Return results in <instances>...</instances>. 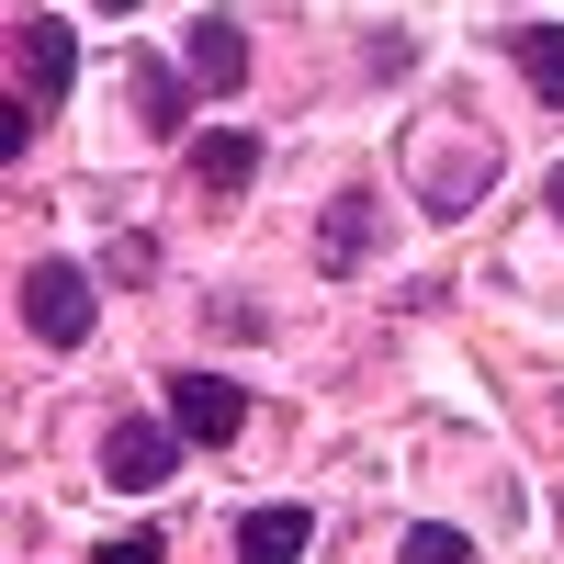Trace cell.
<instances>
[{
  "instance_id": "cell-1",
  "label": "cell",
  "mask_w": 564,
  "mask_h": 564,
  "mask_svg": "<svg viewBox=\"0 0 564 564\" xmlns=\"http://www.w3.org/2000/svg\"><path fill=\"white\" fill-rule=\"evenodd\" d=\"M170 475H181V430H159V417H113V430H102V486L159 497Z\"/></svg>"
},
{
  "instance_id": "cell-2",
  "label": "cell",
  "mask_w": 564,
  "mask_h": 564,
  "mask_svg": "<svg viewBox=\"0 0 564 564\" xmlns=\"http://www.w3.org/2000/svg\"><path fill=\"white\" fill-rule=\"evenodd\" d=\"M23 316H34V339L79 350V339H90V271H79V260H34V271H23Z\"/></svg>"
},
{
  "instance_id": "cell-3",
  "label": "cell",
  "mask_w": 564,
  "mask_h": 564,
  "mask_svg": "<svg viewBox=\"0 0 564 564\" xmlns=\"http://www.w3.org/2000/svg\"><path fill=\"white\" fill-rule=\"evenodd\" d=\"M170 430L215 452V441H238V430H249V395L226 384V372H181V384H170Z\"/></svg>"
},
{
  "instance_id": "cell-4",
  "label": "cell",
  "mask_w": 564,
  "mask_h": 564,
  "mask_svg": "<svg viewBox=\"0 0 564 564\" xmlns=\"http://www.w3.org/2000/svg\"><path fill=\"white\" fill-rule=\"evenodd\" d=\"M12 45H23V102H68V79H79L68 23H57V12H23V23H12Z\"/></svg>"
},
{
  "instance_id": "cell-5",
  "label": "cell",
  "mask_w": 564,
  "mask_h": 564,
  "mask_svg": "<svg viewBox=\"0 0 564 564\" xmlns=\"http://www.w3.org/2000/svg\"><path fill=\"white\" fill-rule=\"evenodd\" d=\"M193 181H204V193H249V181H260V135H238V124L193 135Z\"/></svg>"
},
{
  "instance_id": "cell-6",
  "label": "cell",
  "mask_w": 564,
  "mask_h": 564,
  "mask_svg": "<svg viewBox=\"0 0 564 564\" xmlns=\"http://www.w3.org/2000/svg\"><path fill=\"white\" fill-rule=\"evenodd\" d=\"M238 79H249V34L226 12H204L193 23V90H238Z\"/></svg>"
},
{
  "instance_id": "cell-7",
  "label": "cell",
  "mask_w": 564,
  "mask_h": 564,
  "mask_svg": "<svg viewBox=\"0 0 564 564\" xmlns=\"http://www.w3.org/2000/svg\"><path fill=\"white\" fill-rule=\"evenodd\" d=\"M305 542H316L305 508H249V520H238V564H294Z\"/></svg>"
},
{
  "instance_id": "cell-8",
  "label": "cell",
  "mask_w": 564,
  "mask_h": 564,
  "mask_svg": "<svg viewBox=\"0 0 564 564\" xmlns=\"http://www.w3.org/2000/svg\"><path fill=\"white\" fill-rule=\"evenodd\" d=\"M520 68H531V102L564 113V23H520Z\"/></svg>"
},
{
  "instance_id": "cell-9",
  "label": "cell",
  "mask_w": 564,
  "mask_h": 564,
  "mask_svg": "<svg viewBox=\"0 0 564 564\" xmlns=\"http://www.w3.org/2000/svg\"><path fill=\"white\" fill-rule=\"evenodd\" d=\"M372 238H384V226H372V204H339V215L316 226V260H327V271H361V260H372Z\"/></svg>"
},
{
  "instance_id": "cell-10",
  "label": "cell",
  "mask_w": 564,
  "mask_h": 564,
  "mask_svg": "<svg viewBox=\"0 0 564 564\" xmlns=\"http://www.w3.org/2000/svg\"><path fill=\"white\" fill-rule=\"evenodd\" d=\"M135 102H148V124H159V135H181V124H193V79L148 57V68H135Z\"/></svg>"
},
{
  "instance_id": "cell-11",
  "label": "cell",
  "mask_w": 564,
  "mask_h": 564,
  "mask_svg": "<svg viewBox=\"0 0 564 564\" xmlns=\"http://www.w3.org/2000/svg\"><path fill=\"white\" fill-rule=\"evenodd\" d=\"M406 564H475V542H463V531H430V520H417V531H406Z\"/></svg>"
},
{
  "instance_id": "cell-12",
  "label": "cell",
  "mask_w": 564,
  "mask_h": 564,
  "mask_svg": "<svg viewBox=\"0 0 564 564\" xmlns=\"http://www.w3.org/2000/svg\"><path fill=\"white\" fill-rule=\"evenodd\" d=\"M90 564H170V542H159V531H124V542L90 553Z\"/></svg>"
},
{
  "instance_id": "cell-13",
  "label": "cell",
  "mask_w": 564,
  "mask_h": 564,
  "mask_svg": "<svg viewBox=\"0 0 564 564\" xmlns=\"http://www.w3.org/2000/svg\"><path fill=\"white\" fill-rule=\"evenodd\" d=\"M542 193H553V215H564V170H553V181H542Z\"/></svg>"
},
{
  "instance_id": "cell-14",
  "label": "cell",
  "mask_w": 564,
  "mask_h": 564,
  "mask_svg": "<svg viewBox=\"0 0 564 564\" xmlns=\"http://www.w3.org/2000/svg\"><path fill=\"white\" fill-rule=\"evenodd\" d=\"M102 12H135V0H102Z\"/></svg>"
}]
</instances>
